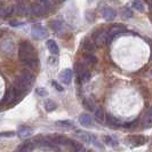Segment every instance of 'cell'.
<instances>
[{"mask_svg":"<svg viewBox=\"0 0 152 152\" xmlns=\"http://www.w3.org/2000/svg\"><path fill=\"white\" fill-rule=\"evenodd\" d=\"M18 56L20 60L25 64L26 62H29L32 58H36V50L33 48V46L31 45L29 41H23L20 45V50H18Z\"/></svg>","mask_w":152,"mask_h":152,"instance_id":"cell-1","label":"cell"},{"mask_svg":"<svg viewBox=\"0 0 152 152\" xmlns=\"http://www.w3.org/2000/svg\"><path fill=\"white\" fill-rule=\"evenodd\" d=\"M75 71H76L77 78L79 80V83H83V81H88L89 78H91V73L88 71V69L86 68L83 62H77L76 65H75Z\"/></svg>","mask_w":152,"mask_h":152,"instance_id":"cell-2","label":"cell"},{"mask_svg":"<svg viewBox=\"0 0 152 152\" xmlns=\"http://www.w3.org/2000/svg\"><path fill=\"white\" fill-rule=\"evenodd\" d=\"M76 136L79 140H81L83 142H85V143H94V144L97 145L99 148H101V145L96 141V137L94 136L93 134H91V133H87V132H84V130H77Z\"/></svg>","mask_w":152,"mask_h":152,"instance_id":"cell-3","label":"cell"},{"mask_svg":"<svg viewBox=\"0 0 152 152\" xmlns=\"http://www.w3.org/2000/svg\"><path fill=\"white\" fill-rule=\"evenodd\" d=\"M31 33H32L33 38L38 39V40H41V39L46 38L47 34H48L47 30H46L42 25H40V24H34V25H32V28H31Z\"/></svg>","mask_w":152,"mask_h":152,"instance_id":"cell-4","label":"cell"},{"mask_svg":"<svg viewBox=\"0 0 152 152\" xmlns=\"http://www.w3.org/2000/svg\"><path fill=\"white\" fill-rule=\"evenodd\" d=\"M30 87V85L28 84L21 76L18 77V78H16L15 81H14V85H13V88L16 91V94L17 93H24V91H28Z\"/></svg>","mask_w":152,"mask_h":152,"instance_id":"cell-5","label":"cell"},{"mask_svg":"<svg viewBox=\"0 0 152 152\" xmlns=\"http://www.w3.org/2000/svg\"><path fill=\"white\" fill-rule=\"evenodd\" d=\"M126 31V26L125 25H121V24H117V25H113L111 26L109 30L107 31V37L110 39V41H112V39L118 37L119 34H121L122 32Z\"/></svg>","mask_w":152,"mask_h":152,"instance_id":"cell-6","label":"cell"},{"mask_svg":"<svg viewBox=\"0 0 152 152\" xmlns=\"http://www.w3.org/2000/svg\"><path fill=\"white\" fill-rule=\"evenodd\" d=\"M16 12L20 15H26L30 14V4L28 0H18L16 4Z\"/></svg>","mask_w":152,"mask_h":152,"instance_id":"cell-7","label":"cell"},{"mask_svg":"<svg viewBox=\"0 0 152 152\" xmlns=\"http://www.w3.org/2000/svg\"><path fill=\"white\" fill-rule=\"evenodd\" d=\"M101 14H102L104 20L113 21L114 18H115V16H117V12L111 7H103L101 9Z\"/></svg>","mask_w":152,"mask_h":152,"instance_id":"cell-8","label":"cell"},{"mask_svg":"<svg viewBox=\"0 0 152 152\" xmlns=\"http://www.w3.org/2000/svg\"><path fill=\"white\" fill-rule=\"evenodd\" d=\"M46 13H47V12L39 5L38 1H37V2H33V4H31L30 5V14L31 15L41 16V15H44V14H46Z\"/></svg>","mask_w":152,"mask_h":152,"instance_id":"cell-9","label":"cell"},{"mask_svg":"<svg viewBox=\"0 0 152 152\" xmlns=\"http://www.w3.org/2000/svg\"><path fill=\"white\" fill-rule=\"evenodd\" d=\"M72 77H73V73L70 69H65L63 70L60 75V79H61L62 83H64L65 85H69L71 81H72Z\"/></svg>","mask_w":152,"mask_h":152,"instance_id":"cell-10","label":"cell"},{"mask_svg":"<svg viewBox=\"0 0 152 152\" xmlns=\"http://www.w3.org/2000/svg\"><path fill=\"white\" fill-rule=\"evenodd\" d=\"M55 125L57 128H60L62 130H71L75 128L73 122L70 121V120H58V121L55 122Z\"/></svg>","mask_w":152,"mask_h":152,"instance_id":"cell-11","label":"cell"},{"mask_svg":"<svg viewBox=\"0 0 152 152\" xmlns=\"http://www.w3.org/2000/svg\"><path fill=\"white\" fill-rule=\"evenodd\" d=\"M105 122H107V125L110 126V127H112V128H118V127H121L122 124L115 117H113L112 114L107 113L105 115Z\"/></svg>","mask_w":152,"mask_h":152,"instance_id":"cell-12","label":"cell"},{"mask_svg":"<svg viewBox=\"0 0 152 152\" xmlns=\"http://www.w3.org/2000/svg\"><path fill=\"white\" fill-rule=\"evenodd\" d=\"M16 96H17V94H16V91H14V88H10V89H8V91H6V94H5V96H4V99H2L1 105H5V104H8V103H10L13 99H15Z\"/></svg>","mask_w":152,"mask_h":152,"instance_id":"cell-13","label":"cell"},{"mask_svg":"<svg viewBox=\"0 0 152 152\" xmlns=\"http://www.w3.org/2000/svg\"><path fill=\"white\" fill-rule=\"evenodd\" d=\"M105 115L107 113L104 112V110L102 107H96L94 110V117H95V120L99 124H104L105 122Z\"/></svg>","mask_w":152,"mask_h":152,"instance_id":"cell-14","label":"cell"},{"mask_svg":"<svg viewBox=\"0 0 152 152\" xmlns=\"http://www.w3.org/2000/svg\"><path fill=\"white\" fill-rule=\"evenodd\" d=\"M46 46H47L48 50L50 52V54H53V56H56L60 54V48H58V45L55 42V40H52V39L47 40Z\"/></svg>","mask_w":152,"mask_h":152,"instance_id":"cell-15","label":"cell"},{"mask_svg":"<svg viewBox=\"0 0 152 152\" xmlns=\"http://www.w3.org/2000/svg\"><path fill=\"white\" fill-rule=\"evenodd\" d=\"M128 142L130 144L138 146V145H143L146 142V138L143 135H134V136H130L128 138Z\"/></svg>","mask_w":152,"mask_h":152,"instance_id":"cell-16","label":"cell"},{"mask_svg":"<svg viewBox=\"0 0 152 152\" xmlns=\"http://www.w3.org/2000/svg\"><path fill=\"white\" fill-rule=\"evenodd\" d=\"M79 122L84 127H91V126H93V118L89 114L83 113L79 115Z\"/></svg>","mask_w":152,"mask_h":152,"instance_id":"cell-17","label":"cell"},{"mask_svg":"<svg viewBox=\"0 0 152 152\" xmlns=\"http://www.w3.org/2000/svg\"><path fill=\"white\" fill-rule=\"evenodd\" d=\"M15 49V45L12 40H5L2 44H1V50L6 54L13 53V50Z\"/></svg>","mask_w":152,"mask_h":152,"instance_id":"cell-18","label":"cell"},{"mask_svg":"<svg viewBox=\"0 0 152 152\" xmlns=\"http://www.w3.org/2000/svg\"><path fill=\"white\" fill-rule=\"evenodd\" d=\"M32 133H33V129L29 126H20L18 129H17V134L23 138L32 135Z\"/></svg>","mask_w":152,"mask_h":152,"instance_id":"cell-19","label":"cell"},{"mask_svg":"<svg viewBox=\"0 0 152 152\" xmlns=\"http://www.w3.org/2000/svg\"><path fill=\"white\" fill-rule=\"evenodd\" d=\"M21 77H22L23 79L30 85V86L33 84V81H34V75L31 72L30 70H23Z\"/></svg>","mask_w":152,"mask_h":152,"instance_id":"cell-20","label":"cell"},{"mask_svg":"<svg viewBox=\"0 0 152 152\" xmlns=\"http://www.w3.org/2000/svg\"><path fill=\"white\" fill-rule=\"evenodd\" d=\"M95 46L96 45L94 44V41H91L89 39H85L83 41V48L86 50V53H91L95 49Z\"/></svg>","mask_w":152,"mask_h":152,"instance_id":"cell-21","label":"cell"},{"mask_svg":"<svg viewBox=\"0 0 152 152\" xmlns=\"http://www.w3.org/2000/svg\"><path fill=\"white\" fill-rule=\"evenodd\" d=\"M142 126L144 128H151L152 127V114L150 113H146L143 115L142 118Z\"/></svg>","mask_w":152,"mask_h":152,"instance_id":"cell-22","label":"cell"},{"mask_svg":"<svg viewBox=\"0 0 152 152\" xmlns=\"http://www.w3.org/2000/svg\"><path fill=\"white\" fill-rule=\"evenodd\" d=\"M84 58L86 63L88 65H94L97 63V57L95 56V54H91V53H86L84 55Z\"/></svg>","mask_w":152,"mask_h":152,"instance_id":"cell-23","label":"cell"},{"mask_svg":"<svg viewBox=\"0 0 152 152\" xmlns=\"http://www.w3.org/2000/svg\"><path fill=\"white\" fill-rule=\"evenodd\" d=\"M50 28L53 29V31H55L56 33H61L63 31V23L58 20H55V21H52L50 22Z\"/></svg>","mask_w":152,"mask_h":152,"instance_id":"cell-24","label":"cell"},{"mask_svg":"<svg viewBox=\"0 0 152 152\" xmlns=\"http://www.w3.org/2000/svg\"><path fill=\"white\" fill-rule=\"evenodd\" d=\"M44 105H45V109L47 112H53V111L56 110V107H57L56 103L54 101H52V99H46Z\"/></svg>","mask_w":152,"mask_h":152,"instance_id":"cell-25","label":"cell"},{"mask_svg":"<svg viewBox=\"0 0 152 152\" xmlns=\"http://www.w3.org/2000/svg\"><path fill=\"white\" fill-rule=\"evenodd\" d=\"M68 143L69 144H71V146H72V149L75 150V152H85V148L83 144L78 143V142H76V141H72V140H69Z\"/></svg>","mask_w":152,"mask_h":152,"instance_id":"cell-26","label":"cell"},{"mask_svg":"<svg viewBox=\"0 0 152 152\" xmlns=\"http://www.w3.org/2000/svg\"><path fill=\"white\" fill-rule=\"evenodd\" d=\"M34 148H36L34 143L31 142V141H28V142H25V143L21 146V152H31L34 150Z\"/></svg>","mask_w":152,"mask_h":152,"instance_id":"cell-27","label":"cell"},{"mask_svg":"<svg viewBox=\"0 0 152 152\" xmlns=\"http://www.w3.org/2000/svg\"><path fill=\"white\" fill-rule=\"evenodd\" d=\"M103 142L107 145H110V146H117L118 145V141L112 136H109V135H105L103 137Z\"/></svg>","mask_w":152,"mask_h":152,"instance_id":"cell-28","label":"cell"},{"mask_svg":"<svg viewBox=\"0 0 152 152\" xmlns=\"http://www.w3.org/2000/svg\"><path fill=\"white\" fill-rule=\"evenodd\" d=\"M14 13V7H2L0 9V17H6V16L12 15Z\"/></svg>","mask_w":152,"mask_h":152,"instance_id":"cell-29","label":"cell"},{"mask_svg":"<svg viewBox=\"0 0 152 152\" xmlns=\"http://www.w3.org/2000/svg\"><path fill=\"white\" fill-rule=\"evenodd\" d=\"M38 2H39V5L44 8L46 12H48L50 8L53 7V5H54L50 0H38Z\"/></svg>","mask_w":152,"mask_h":152,"instance_id":"cell-30","label":"cell"},{"mask_svg":"<svg viewBox=\"0 0 152 152\" xmlns=\"http://www.w3.org/2000/svg\"><path fill=\"white\" fill-rule=\"evenodd\" d=\"M132 7L135 8L138 12H143L144 10V5L141 0H133L132 1Z\"/></svg>","mask_w":152,"mask_h":152,"instance_id":"cell-31","label":"cell"},{"mask_svg":"<svg viewBox=\"0 0 152 152\" xmlns=\"http://www.w3.org/2000/svg\"><path fill=\"white\" fill-rule=\"evenodd\" d=\"M121 15L125 17V18H132L133 17V10L128 7H122L121 8Z\"/></svg>","mask_w":152,"mask_h":152,"instance_id":"cell-32","label":"cell"},{"mask_svg":"<svg viewBox=\"0 0 152 152\" xmlns=\"http://www.w3.org/2000/svg\"><path fill=\"white\" fill-rule=\"evenodd\" d=\"M84 107H86L88 110H91V111H94V110H95V103H94L91 99H85Z\"/></svg>","mask_w":152,"mask_h":152,"instance_id":"cell-33","label":"cell"},{"mask_svg":"<svg viewBox=\"0 0 152 152\" xmlns=\"http://www.w3.org/2000/svg\"><path fill=\"white\" fill-rule=\"evenodd\" d=\"M36 93H37V95H38V96H41V97H44V96H46V95L48 94L47 91H46L45 88H42V87L37 88V89H36Z\"/></svg>","mask_w":152,"mask_h":152,"instance_id":"cell-34","label":"cell"},{"mask_svg":"<svg viewBox=\"0 0 152 152\" xmlns=\"http://www.w3.org/2000/svg\"><path fill=\"white\" fill-rule=\"evenodd\" d=\"M25 23L21 22V21H9V25L10 26H14V28H18V26H22Z\"/></svg>","mask_w":152,"mask_h":152,"instance_id":"cell-35","label":"cell"},{"mask_svg":"<svg viewBox=\"0 0 152 152\" xmlns=\"http://www.w3.org/2000/svg\"><path fill=\"white\" fill-rule=\"evenodd\" d=\"M14 135H15L14 132H2V133H0L1 137H13Z\"/></svg>","mask_w":152,"mask_h":152,"instance_id":"cell-36","label":"cell"},{"mask_svg":"<svg viewBox=\"0 0 152 152\" xmlns=\"http://www.w3.org/2000/svg\"><path fill=\"white\" fill-rule=\"evenodd\" d=\"M52 85H53V87H55V89L58 91H63V87H62L61 85L58 84L57 81H55V80H53L52 81Z\"/></svg>","mask_w":152,"mask_h":152,"instance_id":"cell-37","label":"cell"},{"mask_svg":"<svg viewBox=\"0 0 152 152\" xmlns=\"http://www.w3.org/2000/svg\"><path fill=\"white\" fill-rule=\"evenodd\" d=\"M48 63H49L50 65H56V64H57V60L55 58V56L49 57V58H48Z\"/></svg>","mask_w":152,"mask_h":152,"instance_id":"cell-38","label":"cell"},{"mask_svg":"<svg viewBox=\"0 0 152 152\" xmlns=\"http://www.w3.org/2000/svg\"><path fill=\"white\" fill-rule=\"evenodd\" d=\"M50 1H52V2H53V4H55V2H57V1H58V0H50Z\"/></svg>","mask_w":152,"mask_h":152,"instance_id":"cell-39","label":"cell"},{"mask_svg":"<svg viewBox=\"0 0 152 152\" xmlns=\"http://www.w3.org/2000/svg\"><path fill=\"white\" fill-rule=\"evenodd\" d=\"M1 8H2V2L0 1V9H1Z\"/></svg>","mask_w":152,"mask_h":152,"instance_id":"cell-40","label":"cell"},{"mask_svg":"<svg viewBox=\"0 0 152 152\" xmlns=\"http://www.w3.org/2000/svg\"><path fill=\"white\" fill-rule=\"evenodd\" d=\"M150 149H151V152H152V142H151V145H150Z\"/></svg>","mask_w":152,"mask_h":152,"instance_id":"cell-41","label":"cell"},{"mask_svg":"<svg viewBox=\"0 0 152 152\" xmlns=\"http://www.w3.org/2000/svg\"><path fill=\"white\" fill-rule=\"evenodd\" d=\"M85 152H93V151H85Z\"/></svg>","mask_w":152,"mask_h":152,"instance_id":"cell-42","label":"cell"},{"mask_svg":"<svg viewBox=\"0 0 152 152\" xmlns=\"http://www.w3.org/2000/svg\"><path fill=\"white\" fill-rule=\"evenodd\" d=\"M151 60H152V54H151Z\"/></svg>","mask_w":152,"mask_h":152,"instance_id":"cell-43","label":"cell"},{"mask_svg":"<svg viewBox=\"0 0 152 152\" xmlns=\"http://www.w3.org/2000/svg\"><path fill=\"white\" fill-rule=\"evenodd\" d=\"M0 34H1V30H0Z\"/></svg>","mask_w":152,"mask_h":152,"instance_id":"cell-44","label":"cell"}]
</instances>
